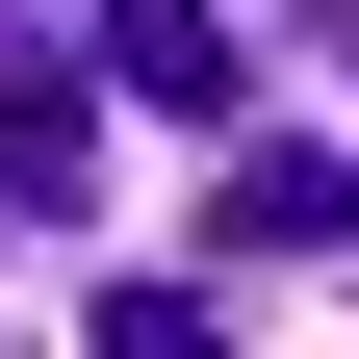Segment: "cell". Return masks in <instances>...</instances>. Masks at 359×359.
I'll list each match as a JSON object with an SVG mask.
<instances>
[{
    "label": "cell",
    "mask_w": 359,
    "mask_h": 359,
    "mask_svg": "<svg viewBox=\"0 0 359 359\" xmlns=\"http://www.w3.org/2000/svg\"><path fill=\"white\" fill-rule=\"evenodd\" d=\"M205 231H231V257H359V180H334V154H231Z\"/></svg>",
    "instance_id": "cell-3"
},
{
    "label": "cell",
    "mask_w": 359,
    "mask_h": 359,
    "mask_svg": "<svg viewBox=\"0 0 359 359\" xmlns=\"http://www.w3.org/2000/svg\"><path fill=\"white\" fill-rule=\"evenodd\" d=\"M52 205H103V103L52 52H0V231H52Z\"/></svg>",
    "instance_id": "cell-1"
},
{
    "label": "cell",
    "mask_w": 359,
    "mask_h": 359,
    "mask_svg": "<svg viewBox=\"0 0 359 359\" xmlns=\"http://www.w3.org/2000/svg\"><path fill=\"white\" fill-rule=\"evenodd\" d=\"M77 359H231V308H205V283H103V334H77Z\"/></svg>",
    "instance_id": "cell-4"
},
{
    "label": "cell",
    "mask_w": 359,
    "mask_h": 359,
    "mask_svg": "<svg viewBox=\"0 0 359 359\" xmlns=\"http://www.w3.org/2000/svg\"><path fill=\"white\" fill-rule=\"evenodd\" d=\"M103 77L205 128V103H231V0H103Z\"/></svg>",
    "instance_id": "cell-2"
},
{
    "label": "cell",
    "mask_w": 359,
    "mask_h": 359,
    "mask_svg": "<svg viewBox=\"0 0 359 359\" xmlns=\"http://www.w3.org/2000/svg\"><path fill=\"white\" fill-rule=\"evenodd\" d=\"M334 26H359V0H334Z\"/></svg>",
    "instance_id": "cell-5"
}]
</instances>
